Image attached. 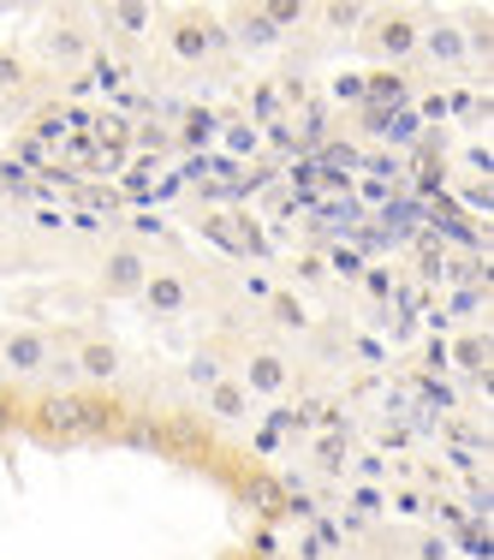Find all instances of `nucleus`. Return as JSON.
<instances>
[{
	"mask_svg": "<svg viewBox=\"0 0 494 560\" xmlns=\"http://www.w3.org/2000/svg\"><path fill=\"white\" fill-rule=\"evenodd\" d=\"M185 376H191V388H215V382L226 376V370H221V346H197L191 364H185Z\"/></svg>",
	"mask_w": 494,
	"mask_h": 560,
	"instance_id": "obj_13",
	"label": "nucleus"
},
{
	"mask_svg": "<svg viewBox=\"0 0 494 560\" xmlns=\"http://www.w3.org/2000/svg\"><path fill=\"white\" fill-rule=\"evenodd\" d=\"M78 376H90L96 388H108V382L119 376V346L114 340H102V335H90V340H78Z\"/></svg>",
	"mask_w": 494,
	"mask_h": 560,
	"instance_id": "obj_10",
	"label": "nucleus"
},
{
	"mask_svg": "<svg viewBox=\"0 0 494 560\" xmlns=\"http://www.w3.org/2000/svg\"><path fill=\"white\" fill-rule=\"evenodd\" d=\"M0 221H7V203H0Z\"/></svg>",
	"mask_w": 494,
	"mask_h": 560,
	"instance_id": "obj_31",
	"label": "nucleus"
},
{
	"mask_svg": "<svg viewBox=\"0 0 494 560\" xmlns=\"http://www.w3.org/2000/svg\"><path fill=\"white\" fill-rule=\"evenodd\" d=\"M417 560H447V549H440V542H423V549H417Z\"/></svg>",
	"mask_w": 494,
	"mask_h": 560,
	"instance_id": "obj_30",
	"label": "nucleus"
},
{
	"mask_svg": "<svg viewBox=\"0 0 494 560\" xmlns=\"http://www.w3.org/2000/svg\"><path fill=\"white\" fill-rule=\"evenodd\" d=\"M0 191H31V179H24V167L0 162Z\"/></svg>",
	"mask_w": 494,
	"mask_h": 560,
	"instance_id": "obj_27",
	"label": "nucleus"
},
{
	"mask_svg": "<svg viewBox=\"0 0 494 560\" xmlns=\"http://www.w3.org/2000/svg\"><path fill=\"white\" fill-rule=\"evenodd\" d=\"M364 102H369V108L399 114V108H405V78H399V72H364Z\"/></svg>",
	"mask_w": 494,
	"mask_h": 560,
	"instance_id": "obj_12",
	"label": "nucleus"
},
{
	"mask_svg": "<svg viewBox=\"0 0 494 560\" xmlns=\"http://www.w3.org/2000/svg\"><path fill=\"white\" fill-rule=\"evenodd\" d=\"M203 406H209V418L238 423L250 411V394H245V382H238V376H221L215 388H203Z\"/></svg>",
	"mask_w": 494,
	"mask_h": 560,
	"instance_id": "obj_11",
	"label": "nucleus"
},
{
	"mask_svg": "<svg viewBox=\"0 0 494 560\" xmlns=\"http://www.w3.org/2000/svg\"><path fill=\"white\" fill-rule=\"evenodd\" d=\"M345 453H352V447H345V435H322V442H316V465H322V471H340V465H345Z\"/></svg>",
	"mask_w": 494,
	"mask_h": 560,
	"instance_id": "obj_22",
	"label": "nucleus"
},
{
	"mask_svg": "<svg viewBox=\"0 0 494 560\" xmlns=\"http://www.w3.org/2000/svg\"><path fill=\"white\" fill-rule=\"evenodd\" d=\"M138 299L150 304V316H185L191 287H185V275H173V269H150V280H143Z\"/></svg>",
	"mask_w": 494,
	"mask_h": 560,
	"instance_id": "obj_9",
	"label": "nucleus"
},
{
	"mask_svg": "<svg viewBox=\"0 0 494 560\" xmlns=\"http://www.w3.org/2000/svg\"><path fill=\"white\" fill-rule=\"evenodd\" d=\"M209 138H215V114H209V108H191V114H185V131H179V143H191V150H203Z\"/></svg>",
	"mask_w": 494,
	"mask_h": 560,
	"instance_id": "obj_19",
	"label": "nucleus"
},
{
	"mask_svg": "<svg viewBox=\"0 0 494 560\" xmlns=\"http://www.w3.org/2000/svg\"><path fill=\"white\" fill-rule=\"evenodd\" d=\"M262 19H269L274 36H280V31H292V24H304V0H269V7H262Z\"/></svg>",
	"mask_w": 494,
	"mask_h": 560,
	"instance_id": "obj_21",
	"label": "nucleus"
},
{
	"mask_svg": "<svg viewBox=\"0 0 494 560\" xmlns=\"http://www.w3.org/2000/svg\"><path fill=\"white\" fill-rule=\"evenodd\" d=\"M138 143H143V150H150V155H162L173 138H167V131H138Z\"/></svg>",
	"mask_w": 494,
	"mask_h": 560,
	"instance_id": "obj_28",
	"label": "nucleus"
},
{
	"mask_svg": "<svg viewBox=\"0 0 494 560\" xmlns=\"http://www.w3.org/2000/svg\"><path fill=\"white\" fill-rule=\"evenodd\" d=\"M43 43V55L55 60V66H78V60H90V31L78 19H48V31L36 36Z\"/></svg>",
	"mask_w": 494,
	"mask_h": 560,
	"instance_id": "obj_8",
	"label": "nucleus"
},
{
	"mask_svg": "<svg viewBox=\"0 0 494 560\" xmlns=\"http://www.w3.org/2000/svg\"><path fill=\"white\" fill-rule=\"evenodd\" d=\"M108 19H114L126 36H143V31H150V7H138V0H119V7H108Z\"/></svg>",
	"mask_w": 494,
	"mask_h": 560,
	"instance_id": "obj_18",
	"label": "nucleus"
},
{
	"mask_svg": "<svg viewBox=\"0 0 494 560\" xmlns=\"http://www.w3.org/2000/svg\"><path fill=\"white\" fill-rule=\"evenodd\" d=\"M417 48H430L435 60H459V55H464V36L452 31V24H435V31L417 36Z\"/></svg>",
	"mask_w": 494,
	"mask_h": 560,
	"instance_id": "obj_15",
	"label": "nucleus"
},
{
	"mask_svg": "<svg viewBox=\"0 0 494 560\" xmlns=\"http://www.w3.org/2000/svg\"><path fill=\"white\" fill-rule=\"evenodd\" d=\"M322 19L333 24V31H340V24H364V19H369V7H357V0H345V7H328Z\"/></svg>",
	"mask_w": 494,
	"mask_h": 560,
	"instance_id": "obj_24",
	"label": "nucleus"
},
{
	"mask_svg": "<svg viewBox=\"0 0 494 560\" xmlns=\"http://www.w3.org/2000/svg\"><path fill=\"white\" fill-rule=\"evenodd\" d=\"M238 382H245L250 399H280L292 388V358L280 352V346H257V352H245V370H238Z\"/></svg>",
	"mask_w": 494,
	"mask_h": 560,
	"instance_id": "obj_2",
	"label": "nucleus"
},
{
	"mask_svg": "<svg viewBox=\"0 0 494 560\" xmlns=\"http://www.w3.org/2000/svg\"><path fill=\"white\" fill-rule=\"evenodd\" d=\"M417 19L411 12H387V19H369V31H364V43L376 48L381 60H405V55H417Z\"/></svg>",
	"mask_w": 494,
	"mask_h": 560,
	"instance_id": "obj_5",
	"label": "nucleus"
},
{
	"mask_svg": "<svg viewBox=\"0 0 494 560\" xmlns=\"http://www.w3.org/2000/svg\"><path fill=\"white\" fill-rule=\"evenodd\" d=\"M245 495L257 501V513H269V518H274V513H286V506H292V501H286V489H280L274 477H245Z\"/></svg>",
	"mask_w": 494,
	"mask_h": 560,
	"instance_id": "obj_14",
	"label": "nucleus"
},
{
	"mask_svg": "<svg viewBox=\"0 0 494 560\" xmlns=\"http://www.w3.org/2000/svg\"><path fill=\"white\" fill-rule=\"evenodd\" d=\"M131 423V406L114 394H84V418H78V435L90 442H119V430Z\"/></svg>",
	"mask_w": 494,
	"mask_h": 560,
	"instance_id": "obj_7",
	"label": "nucleus"
},
{
	"mask_svg": "<svg viewBox=\"0 0 494 560\" xmlns=\"http://www.w3.org/2000/svg\"><path fill=\"white\" fill-rule=\"evenodd\" d=\"M19 418H24V399L19 394H0V435L19 430Z\"/></svg>",
	"mask_w": 494,
	"mask_h": 560,
	"instance_id": "obj_26",
	"label": "nucleus"
},
{
	"mask_svg": "<svg viewBox=\"0 0 494 560\" xmlns=\"http://www.w3.org/2000/svg\"><path fill=\"white\" fill-rule=\"evenodd\" d=\"M19 155H24V162H31V167H48V155H43V143H31V138H24V143H19Z\"/></svg>",
	"mask_w": 494,
	"mask_h": 560,
	"instance_id": "obj_29",
	"label": "nucleus"
},
{
	"mask_svg": "<svg viewBox=\"0 0 494 560\" xmlns=\"http://www.w3.org/2000/svg\"><path fill=\"white\" fill-rule=\"evenodd\" d=\"M333 96H340V102H364V72H340V78H333Z\"/></svg>",
	"mask_w": 494,
	"mask_h": 560,
	"instance_id": "obj_25",
	"label": "nucleus"
},
{
	"mask_svg": "<svg viewBox=\"0 0 494 560\" xmlns=\"http://www.w3.org/2000/svg\"><path fill=\"white\" fill-rule=\"evenodd\" d=\"M31 84V66H24L19 48H0V96H12V90Z\"/></svg>",
	"mask_w": 494,
	"mask_h": 560,
	"instance_id": "obj_16",
	"label": "nucleus"
},
{
	"mask_svg": "<svg viewBox=\"0 0 494 560\" xmlns=\"http://www.w3.org/2000/svg\"><path fill=\"white\" fill-rule=\"evenodd\" d=\"M167 43H173V55H179L185 66H203L221 48V31H215V19H203V12H185V19L167 31Z\"/></svg>",
	"mask_w": 494,
	"mask_h": 560,
	"instance_id": "obj_6",
	"label": "nucleus"
},
{
	"mask_svg": "<svg viewBox=\"0 0 494 560\" xmlns=\"http://www.w3.org/2000/svg\"><path fill=\"white\" fill-rule=\"evenodd\" d=\"M0 364L12 376H43L55 364V340L36 335V328H12V335H0Z\"/></svg>",
	"mask_w": 494,
	"mask_h": 560,
	"instance_id": "obj_4",
	"label": "nucleus"
},
{
	"mask_svg": "<svg viewBox=\"0 0 494 560\" xmlns=\"http://www.w3.org/2000/svg\"><path fill=\"white\" fill-rule=\"evenodd\" d=\"M269 311H274V323H280V328H310V316H304V304L292 299V292H274Z\"/></svg>",
	"mask_w": 494,
	"mask_h": 560,
	"instance_id": "obj_20",
	"label": "nucleus"
},
{
	"mask_svg": "<svg viewBox=\"0 0 494 560\" xmlns=\"http://www.w3.org/2000/svg\"><path fill=\"white\" fill-rule=\"evenodd\" d=\"M78 418H84V394H72V388H48L31 406V423L43 442H78Z\"/></svg>",
	"mask_w": 494,
	"mask_h": 560,
	"instance_id": "obj_1",
	"label": "nucleus"
},
{
	"mask_svg": "<svg viewBox=\"0 0 494 560\" xmlns=\"http://www.w3.org/2000/svg\"><path fill=\"white\" fill-rule=\"evenodd\" d=\"M238 43H250V48H269V43H274V24L262 19V7L238 12Z\"/></svg>",
	"mask_w": 494,
	"mask_h": 560,
	"instance_id": "obj_17",
	"label": "nucleus"
},
{
	"mask_svg": "<svg viewBox=\"0 0 494 560\" xmlns=\"http://www.w3.org/2000/svg\"><path fill=\"white\" fill-rule=\"evenodd\" d=\"M36 138H43V143H55V138H66V114L60 108H43V114H36Z\"/></svg>",
	"mask_w": 494,
	"mask_h": 560,
	"instance_id": "obj_23",
	"label": "nucleus"
},
{
	"mask_svg": "<svg viewBox=\"0 0 494 560\" xmlns=\"http://www.w3.org/2000/svg\"><path fill=\"white\" fill-rule=\"evenodd\" d=\"M143 280H150V257H143L138 245H114L108 257H102V299H138Z\"/></svg>",
	"mask_w": 494,
	"mask_h": 560,
	"instance_id": "obj_3",
	"label": "nucleus"
}]
</instances>
